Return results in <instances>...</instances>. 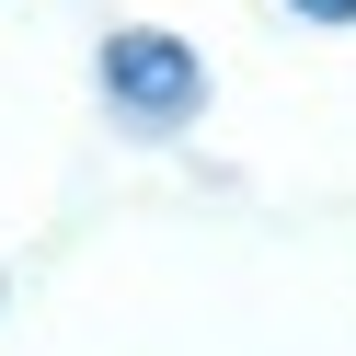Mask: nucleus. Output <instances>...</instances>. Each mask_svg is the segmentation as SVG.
<instances>
[{
	"mask_svg": "<svg viewBox=\"0 0 356 356\" xmlns=\"http://www.w3.org/2000/svg\"><path fill=\"white\" fill-rule=\"evenodd\" d=\"M104 104H115V127H138V138H172V127H195V104H207V70H195V47L184 35H149V24H127V35H104Z\"/></svg>",
	"mask_w": 356,
	"mask_h": 356,
	"instance_id": "obj_1",
	"label": "nucleus"
},
{
	"mask_svg": "<svg viewBox=\"0 0 356 356\" xmlns=\"http://www.w3.org/2000/svg\"><path fill=\"white\" fill-rule=\"evenodd\" d=\"M287 12H310V24H356V0H287Z\"/></svg>",
	"mask_w": 356,
	"mask_h": 356,
	"instance_id": "obj_2",
	"label": "nucleus"
}]
</instances>
